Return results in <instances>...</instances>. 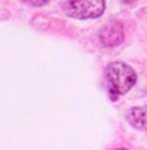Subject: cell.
<instances>
[{
  "label": "cell",
  "instance_id": "6da1fadb",
  "mask_svg": "<svg viewBox=\"0 0 147 150\" xmlns=\"http://www.w3.org/2000/svg\"><path fill=\"white\" fill-rule=\"evenodd\" d=\"M106 81L112 100H116L121 94L128 93L137 81V75L131 66L124 62H113L106 68Z\"/></svg>",
  "mask_w": 147,
  "mask_h": 150
},
{
  "label": "cell",
  "instance_id": "7a4b0ae2",
  "mask_svg": "<svg viewBox=\"0 0 147 150\" xmlns=\"http://www.w3.org/2000/svg\"><path fill=\"white\" fill-rule=\"evenodd\" d=\"M105 0H66L65 12L77 19H93L105 12Z\"/></svg>",
  "mask_w": 147,
  "mask_h": 150
},
{
  "label": "cell",
  "instance_id": "3957f363",
  "mask_svg": "<svg viewBox=\"0 0 147 150\" xmlns=\"http://www.w3.org/2000/svg\"><path fill=\"white\" fill-rule=\"evenodd\" d=\"M100 41L106 47L118 46L124 41V30L122 25L118 22H109L100 31Z\"/></svg>",
  "mask_w": 147,
  "mask_h": 150
},
{
  "label": "cell",
  "instance_id": "277c9868",
  "mask_svg": "<svg viewBox=\"0 0 147 150\" xmlns=\"http://www.w3.org/2000/svg\"><path fill=\"white\" fill-rule=\"evenodd\" d=\"M127 119L134 128L147 131V106H138L129 109L127 113Z\"/></svg>",
  "mask_w": 147,
  "mask_h": 150
},
{
  "label": "cell",
  "instance_id": "5b68a950",
  "mask_svg": "<svg viewBox=\"0 0 147 150\" xmlns=\"http://www.w3.org/2000/svg\"><path fill=\"white\" fill-rule=\"evenodd\" d=\"M24 2H28V3H31V5H34V6H43V5H46L47 2H50V0H24Z\"/></svg>",
  "mask_w": 147,
  "mask_h": 150
},
{
  "label": "cell",
  "instance_id": "8992f818",
  "mask_svg": "<svg viewBox=\"0 0 147 150\" xmlns=\"http://www.w3.org/2000/svg\"><path fill=\"white\" fill-rule=\"evenodd\" d=\"M118 150H127V149H118Z\"/></svg>",
  "mask_w": 147,
  "mask_h": 150
}]
</instances>
